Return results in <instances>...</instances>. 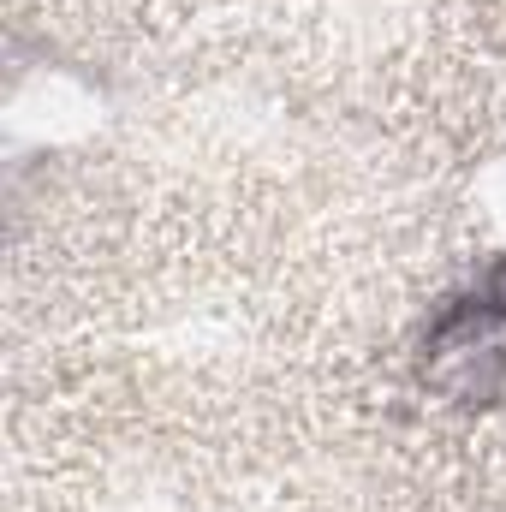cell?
I'll return each instance as SVG.
<instances>
[{"mask_svg": "<svg viewBox=\"0 0 506 512\" xmlns=\"http://www.w3.org/2000/svg\"><path fill=\"white\" fill-rule=\"evenodd\" d=\"M417 376L441 405L459 411L506 405V286L465 292L429 316Z\"/></svg>", "mask_w": 506, "mask_h": 512, "instance_id": "cell-1", "label": "cell"}]
</instances>
